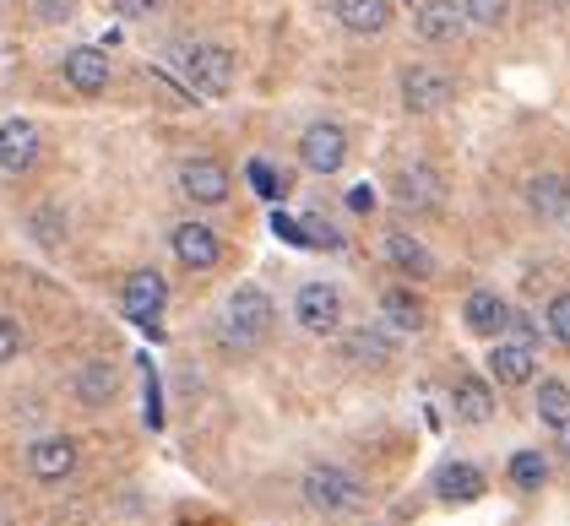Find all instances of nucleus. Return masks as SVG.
<instances>
[{"label": "nucleus", "mask_w": 570, "mask_h": 526, "mask_svg": "<svg viewBox=\"0 0 570 526\" xmlns=\"http://www.w3.org/2000/svg\"><path fill=\"white\" fill-rule=\"evenodd\" d=\"M272 326H277V305H272V294L256 288V282H245V288H234L228 294V305L218 315V343L228 353H256L272 337Z\"/></svg>", "instance_id": "nucleus-1"}, {"label": "nucleus", "mask_w": 570, "mask_h": 526, "mask_svg": "<svg viewBox=\"0 0 570 526\" xmlns=\"http://www.w3.org/2000/svg\"><path fill=\"white\" fill-rule=\"evenodd\" d=\"M299 494H305V505L315 516H358L364 499H370V488L353 478L348 467H337V462H315V467H305Z\"/></svg>", "instance_id": "nucleus-2"}, {"label": "nucleus", "mask_w": 570, "mask_h": 526, "mask_svg": "<svg viewBox=\"0 0 570 526\" xmlns=\"http://www.w3.org/2000/svg\"><path fill=\"white\" fill-rule=\"evenodd\" d=\"M175 60H179V77H185L190 98H228L234 92L239 66H234V54L223 44H185Z\"/></svg>", "instance_id": "nucleus-3"}, {"label": "nucleus", "mask_w": 570, "mask_h": 526, "mask_svg": "<svg viewBox=\"0 0 570 526\" xmlns=\"http://www.w3.org/2000/svg\"><path fill=\"white\" fill-rule=\"evenodd\" d=\"M396 88H402V109H407V115H440V109L456 98V82H451L440 66H430V60L402 66Z\"/></svg>", "instance_id": "nucleus-4"}, {"label": "nucleus", "mask_w": 570, "mask_h": 526, "mask_svg": "<svg viewBox=\"0 0 570 526\" xmlns=\"http://www.w3.org/2000/svg\"><path fill=\"white\" fill-rule=\"evenodd\" d=\"M299 163L321 179L343 175V163H348V131L337 120H309L305 131H299Z\"/></svg>", "instance_id": "nucleus-5"}, {"label": "nucleus", "mask_w": 570, "mask_h": 526, "mask_svg": "<svg viewBox=\"0 0 570 526\" xmlns=\"http://www.w3.org/2000/svg\"><path fill=\"white\" fill-rule=\"evenodd\" d=\"M164 305H169V277H164L158 266H141V271L126 277V288H120V309H126V320L147 326V331H158Z\"/></svg>", "instance_id": "nucleus-6"}, {"label": "nucleus", "mask_w": 570, "mask_h": 526, "mask_svg": "<svg viewBox=\"0 0 570 526\" xmlns=\"http://www.w3.org/2000/svg\"><path fill=\"white\" fill-rule=\"evenodd\" d=\"M294 320L305 326L309 337H337V331H343V288L305 282V288L294 294Z\"/></svg>", "instance_id": "nucleus-7"}, {"label": "nucleus", "mask_w": 570, "mask_h": 526, "mask_svg": "<svg viewBox=\"0 0 570 526\" xmlns=\"http://www.w3.org/2000/svg\"><path fill=\"white\" fill-rule=\"evenodd\" d=\"M396 343H402V337H396L386 320H364V326H348V331H343V358L358 364V369H386L396 358Z\"/></svg>", "instance_id": "nucleus-8"}, {"label": "nucleus", "mask_w": 570, "mask_h": 526, "mask_svg": "<svg viewBox=\"0 0 570 526\" xmlns=\"http://www.w3.org/2000/svg\"><path fill=\"white\" fill-rule=\"evenodd\" d=\"M234 190V175L223 169L218 158H185L179 163V196L196 201V207H223Z\"/></svg>", "instance_id": "nucleus-9"}, {"label": "nucleus", "mask_w": 570, "mask_h": 526, "mask_svg": "<svg viewBox=\"0 0 570 526\" xmlns=\"http://www.w3.org/2000/svg\"><path fill=\"white\" fill-rule=\"evenodd\" d=\"M473 22H468V11H462V0H419V11H413V33L424 39V44H456L462 33H468Z\"/></svg>", "instance_id": "nucleus-10"}, {"label": "nucleus", "mask_w": 570, "mask_h": 526, "mask_svg": "<svg viewBox=\"0 0 570 526\" xmlns=\"http://www.w3.org/2000/svg\"><path fill=\"white\" fill-rule=\"evenodd\" d=\"M392 190L407 212H440V207H445V179H440L435 163H402L392 179Z\"/></svg>", "instance_id": "nucleus-11"}, {"label": "nucleus", "mask_w": 570, "mask_h": 526, "mask_svg": "<svg viewBox=\"0 0 570 526\" xmlns=\"http://www.w3.org/2000/svg\"><path fill=\"white\" fill-rule=\"evenodd\" d=\"M169 245H175V261L185 271H218L223 266V239L218 228H207V222H179L175 234H169Z\"/></svg>", "instance_id": "nucleus-12"}, {"label": "nucleus", "mask_w": 570, "mask_h": 526, "mask_svg": "<svg viewBox=\"0 0 570 526\" xmlns=\"http://www.w3.org/2000/svg\"><path fill=\"white\" fill-rule=\"evenodd\" d=\"M381 256H386V266L402 271L407 282H430V277H435V256H430V245H424L419 234H407V228H386Z\"/></svg>", "instance_id": "nucleus-13"}, {"label": "nucleus", "mask_w": 570, "mask_h": 526, "mask_svg": "<svg viewBox=\"0 0 570 526\" xmlns=\"http://www.w3.org/2000/svg\"><path fill=\"white\" fill-rule=\"evenodd\" d=\"M522 201L538 222H566L570 218V179L554 175V169H538V175H527Z\"/></svg>", "instance_id": "nucleus-14"}, {"label": "nucleus", "mask_w": 570, "mask_h": 526, "mask_svg": "<svg viewBox=\"0 0 570 526\" xmlns=\"http://www.w3.org/2000/svg\"><path fill=\"white\" fill-rule=\"evenodd\" d=\"M39 152H45V136L33 120H22V115L0 120V169L6 175H28L39 163Z\"/></svg>", "instance_id": "nucleus-15"}, {"label": "nucleus", "mask_w": 570, "mask_h": 526, "mask_svg": "<svg viewBox=\"0 0 570 526\" xmlns=\"http://www.w3.org/2000/svg\"><path fill=\"white\" fill-rule=\"evenodd\" d=\"M77 462H82V450H77V439L66 435H45L28 445V473L39 483H66L77 473Z\"/></svg>", "instance_id": "nucleus-16"}, {"label": "nucleus", "mask_w": 570, "mask_h": 526, "mask_svg": "<svg viewBox=\"0 0 570 526\" xmlns=\"http://www.w3.org/2000/svg\"><path fill=\"white\" fill-rule=\"evenodd\" d=\"M489 380H500V386H532L538 380V348L500 337L489 348Z\"/></svg>", "instance_id": "nucleus-17"}, {"label": "nucleus", "mask_w": 570, "mask_h": 526, "mask_svg": "<svg viewBox=\"0 0 570 526\" xmlns=\"http://www.w3.org/2000/svg\"><path fill=\"white\" fill-rule=\"evenodd\" d=\"M430 488H435L440 505H473V499H483L489 483H483V473L473 467V462H440Z\"/></svg>", "instance_id": "nucleus-18"}, {"label": "nucleus", "mask_w": 570, "mask_h": 526, "mask_svg": "<svg viewBox=\"0 0 570 526\" xmlns=\"http://www.w3.org/2000/svg\"><path fill=\"white\" fill-rule=\"evenodd\" d=\"M60 77H66V88H77L82 98H98V92L109 88V60L98 54V49H66V60H60Z\"/></svg>", "instance_id": "nucleus-19"}, {"label": "nucleus", "mask_w": 570, "mask_h": 526, "mask_svg": "<svg viewBox=\"0 0 570 526\" xmlns=\"http://www.w3.org/2000/svg\"><path fill=\"white\" fill-rule=\"evenodd\" d=\"M332 11L353 39H381L392 28V0H332Z\"/></svg>", "instance_id": "nucleus-20"}, {"label": "nucleus", "mask_w": 570, "mask_h": 526, "mask_svg": "<svg viewBox=\"0 0 570 526\" xmlns=\"http://www.w3.org/2000/svg\"><path fill=\"white\" fill-rule=\"evenodd\" d=\"M120 391V369L109 364V358H88L77 375H71V396L82 401V407H109Z\"/></svg>", "instance_id": "nucleus-21"}, {"label": "nucleus", "mask_w": 570, "mask_h": 526, "mask_svg": "<svg viewBox=\"0 0 570 526\" xmlns=\"http://www.w3.org/2000/svg\"><path fill=\"white\" fill-rule=\"evenodd\" d=\"M462 320H468V331L473 337H505V320H511V305L494 294V288H473L468 294V305H462Z\"/></svg>", "instance_id": "nucleus-22"}, {"label": "nucleus", "mask_w": 570, "mask_h": 526, "mask_svg": "<svg viewBox=\"0 0 570 526\" xmlns=\"http://www.w3.org/2000/svg\"><path fill=\"white\" fill-rule=\"evenodd\" d=\"M451 413H456V424H489L494 418V386L483 380V375H462L456 386H451Z\"/></svg>", "instance_id": "nucleus-23"}, {"label": "nucleus", "mask_w": 570, "mask_h": 526, "mask_svg": "<svg viewBox=\"0 0 570 526\" xmlns=\"http://www.w3.org/2000/svg\"><path fill=\"white\" fill-rule=\"evenodd\" d=\"M381 320L392 326L396 337H413V331L430 326V309H424V299H419L413 288H386V294H381Z\"/></svg>", "instance_id": "nucleus-24"}, {"label": "nucleus", "mask_w": 570, "mask_h": 526, "mask_svg": "<svg viewBox=\"0 0 570 526\" xmlns=\"http://www.w3.org/2000/svg\"><path fill=\"white\" fill-rule=\"evenodd\" d=\"M532 407H538V424H549L554 435L570 424V386L566 380H554V375H543L538 380V396H532Z\"/></svg>", "instance_id": "nucleus-25"}, {"label": "nucleus", "mask_w": 570, "mask_h": 526, "mask_svg": "<svg viewBox=\"0 0 570 526\" xmlns=\"http://www.w3.org/2000/svg\"><path fill=\"white\" fill-rule=\"evenodd\" d=\"M505 478L517 483V488H527V494H538V488L549 483V456H543V450H517L511 467H505Z\"/></svg>", "instance_id": "nucleus-26"}, {"label": "nucleus", "mask_w": 570, "mask_h": 526, "mask_svg": "<svg viewBox=\"0 0 570 526\" xmlns=\"http://www.w3.org/2000/svg\"><path fill=\"white\" fill-rule=\"evenodd\" d=\"M28 228H33V239H39L45 250H60V245H66V207H55V201H45V207H33V218H28Z\"/></svg>", "instance_id": "nucleus-27"}, {"label": "nucleus", "mask_w": 570, "mask_h": 526, "mask_svg": "<svg viewBox=\"0 0 570 526\" xmlns=\"http://www.w3.org/2000/svg\"><path fill=\"white\" fill-rule=\"evenodd\" d=\"M462 11H468V22H473V28L494 33V28H505V17H511V0H462Z\"/></svg>", "instance_id": "nucleus-28"}, {"label": "nucleus", "mask_w": 570, "mask_h": 526, "mask_svg": "<svg viewBox=\"0 0 570 526\" xmlns=\"http://www.w3.org/2000/svg\"><path fill=\"white\" fill-rule=\"evenodd\" d=\"M543 326H549V337H554L560 348H570V288H560V294L549 299V309H543Z\"/></svg>", "instance_id": "nucleus-29"}, {"label": "nucleus", "mask_w": 570, "mask_h": 526, "mask_svg": "<svg viewBox=\"0 0 570 526\" xmlns=\"http://www.w3.org/2000/svg\"><path fill=\"white\" fill-rule=\"evenodd\" d=\"M543 331H549V326H538L527 309H511V320H505V337H511V343H527V348H538Z\"/></svg>", "instance_id": "nucleus-30"}, {"label": "nucleus", "mask_w": 570, "mask_h": 526, "mask_svg": "<svg viewBox=\"0 0 570 526\" xmlns=\"http://www.w3.org/2000/svg\"><path fill=\"white\" fill-rule=\"evenodd\" d=\"M305 234H309V250H343L337 222H326L321 212H309V218H305Z\"/></svg>", "instance_id": "nucleus-31"}, {"label": "nucleus", "mask_w": 570, "mask_h": 526, "mask_svg": "<svg viewBox=\"0 0 570 526\" xmlns=\"http://www.w3.org/2000/svg\"><path fill=\"white\" fill-rule=\"evenodd\" d=\"M115 6V17H126V22H153L169 0H109Z\"/></svg>", "instance_id": "nucleus-32"}, {"label": "nucleus", "mask_w": 570, "mask_h": 526, "mask_svg": "<svg viewBox=\"0 0 570 526\" xmlns=\"http://www.w3.org/2000/svg\"><path fill=\"white\" fill-rule=\"evenodd\" d=\"M22 343H28V337H22V326H17L11 315H0V364H11V358L22 353Z\"/></svg>", "instance_id": "nucleus-33"}, {"label": "nucleus", "mask_w": 570, "mask_h": 526, "mask_svg": "<svg viewBox=\"0 0 570 526\" xmlns=\"http://www.w3.org/2000/svg\"><path fill=\"white\" fill-rule=\"evenodd\" d=\"M28 11H33L39 22H66V17L77 11V0H28Z\"/></svg>", "instance_id": "nucleus-34"}, {"label": "nucleus", "mask_w": 570, "mask_h": 526, "mask_svg": "<svg viewBox=\"0 0 570 526\" xmlns=\"http://www.w3.org/2000/svg\"><path fill=\"white\" fill-rule=\"evenodd\" d=\"M272 234H277V239H288V245H299V250H309V234H305V222L283 218V212H272Z\"/></svg>", "instance_id": "nucleus-35"}, {"label": "nucleus", "mask_w": 570, "mask_h": 526, "mask_svg": "<svg viewBox=\"0 0 570 526\" xmlns=\"http://www.w3.org/2000/svg\"><path fill=\"white\" fill-rule=\"evenodd\" d=\"M250 185H256V190H262L266 201H277V196H283V179L272 175V169H266L262 158H256V163H250Z\"/></svg>", "instance_id": "nucleus-36"}, {"label": "nucleus", "mask_w": 570, "mask_h": 526, "mask_svg": "<svg viewBox=\"0 0 570 526\" xmlns=\"http://www.w3.org/2000/svg\"><path fill=\"white\" fill-rule=\"evenodd\" d=\"M348 212H358V218H370V212H375V190H370V185H353L348 190Z\"/></svg>", "instance_id": "nucleus-37"}, {"label": "nucleus", "mask_w": 570, "mask_h": 526, "mask_svg": "<svg viewBox=\"0 0 570 526\" xmlns=\"http://www.w3.org/2000/svg\"><path fill=\"white\" fill-rule=\"evenodd\" d=\"M11 522H17V510H11V499L0 494V526H11Z\"/></svg>", "instance_id": "nucleus-38"}, {"label": "nucleus", "mask_w": 570, "mask_h": 526, "mask_svg": "<svg viewBox=\"0 0 570 526\" xmlns=\"http://www.w3.org/2000/svg\"><path fill=\"white\" fill-rule=\"evenodd\" d=\"M560 456H566V467H570V424L560 429Z\"/></svg>", "instance_id": "nucleus-39"}]
</instances>
